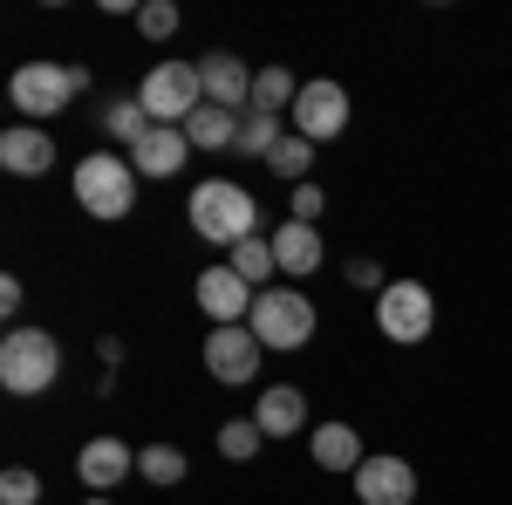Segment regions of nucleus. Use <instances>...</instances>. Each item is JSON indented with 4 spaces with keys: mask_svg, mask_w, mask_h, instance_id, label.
I'll list each match as a JSON object with an SVG mask.
<instances>
[{
    "mask_svg": "<svg viewBox=\"0 0 512 505\" xmlns=\"http://www.w3.org/2000/svg\"><path fill=\"white\" fill-rule=\"evenodd\" d=\"M185 212H192V233L205 239V246H226V253H233L239 239L260 233V205H253V192L233 185V178H205V185H192Z\"/></svg>",
    "mask_w": 512,
    "mask_h": 505,
    "instance_id": "f257e3e1",
    "label": "nucleus"
},
{
    "mask_svg": "<svg viewBox=\"0 0 512 505\" xmlns=\"http://www.w3.org/2000/svg\"><path fill=\"white\" fill-rule=\"evenodd\" d=\"M246 328L260 335V349H267V355H294V349H308V342H315L321 308H315V294H301L294 280H280V287H267V294L253 301Z\"/></svg>",
    "mask_w": 512,
    "mask_h": 505,
    "instance_id": "f03ea898",
    "label": "nucleus"
},
{
    "mask_svg": "<svg viewBox=\"0 0 512 505\" xmlns=\"http://www.w3.org/2000/svg\"><path fill=\"white\" fill-rule=\"evenodd\" d=\"M76 205L96 226L130 219V205H137V164H130V151H89L82 157L76 164Z\"/></svg>",
    "mask_w": 512,
    "mask_h": 505,
    "instance_id": "7ed1b4c3",
    "label": "nucleus"
},
{
    "mask_svg": "<svg viewBox=\"0 0 512 505\" xmlns=\"http://www.w3.org/2000/svg\"><path fill=\"white\" fill-rule=\"evenodd\" d=\"M62 383V342L48 328H7L0 335V389L7 396H48Z\"/></svg>",
    "mask_w": 512,
    "mask_h": 505,
    "instance_id": "20e7f679",
    "label": "nucleus"
},
{
    "mask_svg": "<svg viewBox=\"0 0 512 505\" xmlns=\"http://www.w3.org/2000/svg\"><path fill=\"white\" fill-rule=\"evenodd\" d=\"M82 89H89V69H69V62H21V69L7 76V103L21 110V123H41V130H48V117H62Z\"/></svg>",
    "mask_w": 512,
    "mask_h": 505,
    "instance_id": "39448f33",
    "label": "nucleus"
},
{
    "mask_svg": "<svg viewBox=\"0 0 512 505\" xmlns=\"http://www.w3.org/2000/svg\"><path fill=\"white\" fill-rule=\"evenodd\" d=\"M376 328H383V342H396V349L431 342V328H437V294L424 287V280H390V287L376 294Z\"/></svg>",
    "mask_w": 512,
    "mask_h": 505,
    "instance_id": "423d86ee",
    "label": "nucleus"
},
{
    "mask_svg": "<svg viewBox=\"0 0 512 505\" xmlns=\"http://www.w3.org/2000/svg\"><path fill=\"white\" fill-rule=\"evenodd\" d=\"M137 103L151 110V123H171V130H185L198 103H205V82H198V62H158L151 76L137 82Z\"/></svg>",
    "mask_w": 512,
    "mask_h": 505,
    "instance_id": "0eeeda50",
    "label": "nucleus"
},
{
    "mask_svg": "<svg viewBox=\"0 0 512 505\" xmlns=\"http://www.w3.org/2000/svg\"><path fill=\"white\" fill-rule=\"evenodd\" d=\"M260 335L253 328H212L205 335V376L212 383H226V389H253L260 383Z\"/></svg>",
    "mask_w": 512,
    "mask_h": 505,
    "instance_id": "6e6552de",
    "label": "nucleus"
},
{
    "mask_svg": "<svg viewBox=\"0 0 512 505\" xmlns=\"http://www.w3.org/2000/svg\"><path fill=\"white\" fill-rule=\"evenodd\" d=\"M349 130V89L342 82H301V103H294V137H308V144H335Z\"/></svg>",
    "mask_w": 512,
    "mask_h": 505,
    "instance_id": "1a4fd4ad",
    "label": "nucleus"
},
{
    "mask_svg": "<svg viewBox=\"0 0 512 505\" xmlns=\"http://www.w3.org/2000/svg\"><path fill=\"white\" fill-rule=\"evenodd\" d=\"M198 314L212 321V328H246V314H253V301H260V287H246L233 267H205L192 287Z\"/></svg>",
    "mask_w": 512,
    "mask_h": 505,
    "instance_id": "9d476101",
    "label": "nucleus"
},
{
    "mask_svg": "<svg viewBox=\"0 0 512 505\" xmlns=\"http://www.w3.org/2000/svg\"><path fill=\"white\" fill-rule=\"evenodd\" d=\"M198 82H205V103H219V110H233V117L253 110V69H246L239 55H226V48H212V55L198 62Z\"/></svg>",
    "mask_w": 512,
    "mask_h": 505,
    "instance_id": "9b49d317",
    "label": "nucleus"
},
{
    "mask_svg": "<svg viewBox=\"0 0 512 505\" xmlns=\"http://www.w3.org/2000/svg\"><path fill=\"white\" fill-rule=\"evenodd\" d=\"M355 499L362 505H410L417 499V465H410V458H362Z\"/></svg>",
    "mask_w": 512,
    "mask_h": 505,
    "instance_id": "f8f14e48",
    "label": "nucleus"
},
{
    "mask_svg": "<svg viewBox=\"0 0 512 505\" xmlns=\"http://www.w3.org/2000/svg\"><path fill=\"white\" fill-rule=\"evenodd\" d=\"M130 471H137V451H130L123 437H89V444L76 451V478L89 485V492H117Z\"/></svg>",
    "mask_w": 512,
    "mask_h": 505,
    "instance_id": "ddd939ff",
    "label": "nucleus"
},
{
    "mask_svg": "<svg viewBox=\"0 0 512 505\" xmlns=\"http://www.w3.org/2000/svg\"><path fill=\"white\" fill-rule=\"evenodd\" d=\"M48 164H55V137H48L41 123H7V130H0V171L41 178Z\"/></svg>",
    "mask_w": 512,
    "mask_h": 505,
    "instance_id": "4468645a",
    "label": "nucleus"
},
{
    "mask_svg": "<svg viewBox=\"0 0 512 505\" xmlns=\"http://www.w3.org/2000/svg\"><path fill=\"white\" fill-rule=\"evenodd\" d=\"M185 157H192V137L171 130V123H151V137L130 151V164H137V178H178Z\"/></svg>",
    "mask_w": 512,
    "mask_h": 505,
    "instance_id": "2eb2a0df",
    "label": "nucleus"
},
{
    "mask_svg": "<svg viewBox=\"0 0 512 505\" xmlns=\"http://www.w3.org/2000/svg\"><path fill=\"white\" fill-rule=\"evenodd\" d=\"M253 424L267 430V437H301L308 430V396L294 383H267L260 403H253Z\"/></svg>",
    "mask_w": 512,
    "mask_h": 505,
    "instance_id": "dca6fc26",
    "label": "nucleus"
},
{
    "mask_svg": "<svg viewBox=\"0 0 512 505\" xmlns=\"http://www.w3.org/2000/svg\"><path fill=\"white\" fill-rule=\"evenodd\" d=\"M267 239H274V260H280V273H287V280H308V273H321V233H315V226L280 219Z\"/></svg>",
    "mask_w": 512,
    "mask_h": 505,
    "instance_id": "f3484780",
    "label": "nucleus"
},
{
    "mask_svg": "<svg viewBox=\"0 0 512 505\" xmlns=\"http://www.w3.org/2000/svg\"><path fill=\"white\" fill-rule=\"evenodd\" d=\"M308 451H315V465H321V471H349V478L362 471V458H369V451H362V430H355V424H342V417L315 424Z\"/></svg>",
    "mask_w": 512,
    "mask_h": 505,
    "instance_id": "a211bd4d",
    "label": "nucleus"
},
{
    "mask_svg": "<svg viewBox=\"0 0 512 505\" xmlns=\"http://www.w3.org/2000/svg\"><path fill=\"white\" fill-rule=\"evenodd\" d=\"M185 137H192V151H233L239 144V117L219 110V103H198L192 117H185Z\"/></svg>",
    "mask_w": 512,
    "mask_h": 505,
    "instance_id": "6ab92c4d",
    "label": "nucleus"
},
{
    "mask_svg": "<svg viewBox=\"0 0 512 505\" xmlns=\"http://www.w3.org/2000/svg\"><path fill=\"white\" fill-rule=\"evenodd\" d=\"M226 267L239 273V280H246V287H260V294H267V287H280L274 273H280V260H274V239H239L233 253H226Z\"/></svg>",
    "mask_w": 512,
    "mask_h": 505,
    "instance_id": "aec40b11",
    "label": "nucleus"
},
{
    "mask_svg": "<svg viewBox=\"0 0 512 505\" xmlns=\"http://www.w3.org/2000/svg\"><path fill=\"white\" fill-rule=\"evenodd\" d=\"M103 130H110V137H117L123 151H137V144H144V137H151V110H144V103H137V96H117V103H110V110H103Z\"/></svg>",
    "mask_w": 512,
    "mask_h": 505,
    "instance_id": "412c9836",
    "label": "nucleus"
},
{
    "mask_svg": "<svg viewBox=\"0 0 512 505\" xmlns=\"http://www.w3.org/2000/svg\"><path fill=\"white\" fill-rule=\"evenodd\" d=\"M185 451H178V444H144V451H137V478H144V485H185Z\"/></svg>",
    "mask_w": 512,
    "mask_h": 505,
    "instance_id": "4be33fe9",
    "label": "nucleus"
},
{
    "mask_svg": "<svg viewBox=\"0 0 512 505\" xmlns=\"http://www.w3.org/2000/svg\"><path fill=\"white\" fill-rule=\"evenodd\" d=\"M280 137H287V130H280L274 110H246V117H239V144H233V151H246V157H260V164H267Z\"/></svg>",
    "mask_w": 512,
    "mask_h": 505,
    "instance_id": "5701e85b",
    "label": "nucleus"
},
{
    "mask_svg": "<svg viewBox=\"0 0 512 505\" xmlns=\"http://www.w3.org/2000/svg\"><path fill=\"white\" fill-rule=\"evenodd\" d=\"M267 171H274V178H287V185H308V171H315V144L287 130V137L274 144V157H267Z\"/></svg>",
    "mask_w": 512,
    "mask_h": 505,
    "instance_id": "b1692460",
    "label": "nucleus"
},
{
    "mask_svg": "<svg viewBox=\"0 0 512 505\" xmlns=\"http://www.w3.org/2000/svg\"><path fill=\"white\" fill-rule=\"evenodd\" d=\"M294 103H301V82L287 76V69H260V76H253V110H294Z\"/></svg>",
    "mask_w": 512,
    "mask_h": 505,
    "instance_id": "393cba45",
    "label": "nucleus"
},
{
    "mask_svg": "<svg viewBox=\"0 0 512 505\" xmlns=\"http://www.w3.org/2000/svg\"><path fill=\"white\" fill-rule=\"evenodd\" d=\"M260 444H267V430L253 424V417H233V424H219V451H226L233 465H246V458H260Z\"/></svg>",
    "mask_w": 512,
    "mask_h": 505,
    "instance_id": "a878e982",
    "label": "nucleus"
},
{
    "mask_svg": "<svg viewBox=\"0 0 512 505\" xmlns=\"http://www.w3.org/2000/svg\"><path fill=\"white\" fill-rule=\"evenodd\" d=\"M178 28H185V14H178L171 0H144V7H137V35L144 41H171Z\"/></svg>",
    "mask_w": 512,
    "mask_h": 505,
    "instance_id": "bb28decb",
    "label": "nucleus"
},
{
    "mask_svg": "<svg viewBox=\"0 0 512 505\" xmlns=\"http://www.w3.org/2000/svg\"><path fill=\"white\" fill-rule=\"evenodd\" d=\"M0 505H41V478L28 465H7L0 471Z\"/></svg>",
    "mask_w": 512,
    "mask_h": 505,
    "instance_id": "cd10ccee",
    "label": "nucleus"
},
{
    "mask_svg": "<svg viewBox=\"0 0 512 505\" xmlns=\"http://www.w3.org/2000/svg\"><path fill=\"white\" fill-rule=\"evenodd\" d=\"M342 280H349L355 294H383V287H390V273L376 267V260H349V267H342Z\"/></svg>",
    "mask_w": 512,
    "mask_h": 505,
    "instance_id": "c85d7f7f",
    "label": "nucleus"
},
{
    "mask_svg": "<svg viewBox=\"0 0 512 505\" xmlns=\"http://www.w3.org/2000/svg\"><path fill=\"white\" fill-rule=\"evenodd\" d=\"M321 205H328V192H321L315 178H308V185H294V219H301V226H315Z\"/></svg>",
    "mask_w": 512,
    "mask_h": 505,
    "instance_id": "c756f323",
    "label": "nucleus"
},
{
    "mask_svg": "<svg viewBox=\"0 0 512 505\" xmlns=\"http://www.w3.org/2000/svg\"><path fill=\"white\" fill-rule=\"evenodd\" d=\"M0 314H7V321H14V314H21V280H14V273H7V280H0Z\"/></svg>",
    "mask_w": 512,
    "mask_h": 505,
    "instance_id": "7c9ffc66",
    "label": "nucleus"
},
{
    "mask_svg": "<svg viewBox=\"0 0 512 505\" xmlns=\"http://www.w3.org/2000/svg\"><path fill=\"white\" fill-rule=\"evenodd\" d=\"M82 505H110V499H103V492H89V499H82Z\"/></svg>",
    "mask_w": 512,
    "mask_h": 505,
    "instance_id": "2f4dec72",
    "label": "nucleus"
}]
</instances>
